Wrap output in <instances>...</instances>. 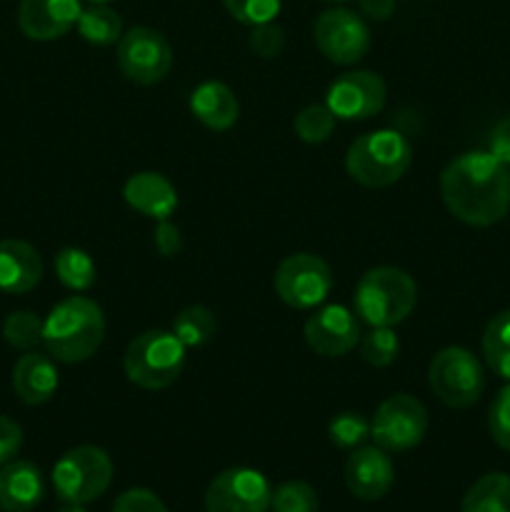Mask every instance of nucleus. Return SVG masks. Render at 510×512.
I'll use <instances>...</instances> for the list:
<instances>
[{
    "label": "nucleus",
    "mask_w": 510,
    "mask_h": 512,
    "mask_svg": "<svg viewBox=\"0 0 510 512\" xmlns=\"http://www.w3.org/2000/svg\"><path fill=\"white\" fill-rule=\"evenodd\" d=\"M440 195L460 223L488 228L510 210V170L488 150H470L445 165Z\"/></svg>",
    "instance_id": "f257e3e1"
},
{
    "label": "nucleus",
    "mask_w": 510,
    "mask_h": 512,
    "mask_svg": "<svg viewBox=\"0 0 510 512\" xmlns=\"http://www.w3.org/2000/svg\"><path fill=\"white\" fill-rule=\"evenodd\" d=\"M105 338V315L95 300L73 295L55 305L43 320V345L60 363H83L93 358Z\"/></svg>",
    "instance_id": "f03ea898"
},
{
    "label": "nucleus",
    "mask_w": 510,
    "mask_h": 512,
    "mask_svg": "<svg viewBox=\"0 0 510 512\" xmlns=\"http://www.w3.org/2000/svg\"><path fill=\"white\" fill-rule=\"evenodd\" d=\"M415 303L418 285L400 268H370L355 285V315H360V320L370 328H395L413 313Z\"/></svg>",
    "instance_id": "7ed1b4c3"
},
{
    "label": "nucleus",
    "mask_w": 510,
    "mask_h": 512,
    "mask_svg": "<svg viewBox=\"0 0 510 512\" xmlns=\"http://www.w3.org/2000/svg\"><path fill=\"white\" fill-rule=\"evenodd\" d=\"M413 148L395 130H373L350 143L345 170L365 188H388L408 173Z\"/></svg>",
    "instance_id": "20e7f679"
},
{
    "label": "nucleus",
    "mask_w": 510,
    "mask_h": 512,
    "mask_svg": "<svg viewBox=\"0 0 510 512\" xmlns=\"http://www.w3.org/2000/svg\"><path fill=\"white\" fill-rule=\"evenodd\" d=\"M125 375L143 390H163L180 378L185 368V345L175 333L148 330L130 340L123 358Z\"/></svg>",
    "instance_id": "39448f33"
},
{
    "label": "nucleus",
    "mask_w": 510,
    "mask_h": 512,
    "mask_svg": "<svg viewBox=\"0 0 510 512\" xmlns=\"http://www.w3.org/2000/svg\"><path fill=\"white\" fill-rule=\"evenodd\" d=\"M113 483V460L98 445H78L60 455L53 468V488L63 503L98 500Z\"/></svg>",
    "instance_id": "423d86ee"
},
{
    "label": "nucleus",
    "mask_w": 510,
    "mask_h": 512,
    "mask_svg": "<svg viewBox=\"0 0 510 512\" xmlns=\"http://www.w3.org/2000/svg\"><path fill=\"white\" fill-rule=\"evenodd\" d=\"M428 385L448 408H470L485 390V373L470 350L450 345L435 353L428 368Z\"/></svg>",
    "instance_id": "0eeeda50"
},
{
    "label": "nucleus",
    "mask_w": 510,
    "mask_h": 512,
    "mask_svg": "<svg viewBox=\"0 0 510 512\" xmlns=\"http://www.w3.org/2000/svg\"><path fill=\"white\" fill-rule=\"evenodd\" d=\"M428 433V410L408 393L390 395L370 420V438L385 453H408Z\"/></svg>",
    "instance_id": "6e6552de"
},
{
    "label": "nucleus",
    "mask_w": 510,
    "mask_h": 512,
    "mask_svg": "<svg viewBox=\"0 0 510 512\" xmlns=\"http://www.w3.org/2000/svg\"><path fill=\"white\" fill-rule=\"evenodd\" d=\"M118 70L135 85H155L173 68V48L153 28L135 25L118 40Z\"/></svg>",
    "instance_id": "1a4fd4ad"
},
{
    "label": "nucleus",
    "mask_w": 510,
    "mask_h": 512,
    "mask_svg": "<svg viewBox=\"0 0 510 512\" xmlns=\"http://www.w3.org/2000/svg\"><path fill=\"white\" fill-rule=\"evenodd\" d=\"M275 293L295 310H310L323 303L333 290V273L328 263L313 253L288 255L275 270Z\"/></svg>",
    "instance_id": "9d476101"
},
{
    "label": "nucleus",
    "mask_w": 510,
    "mask_h": 512,
    "mask_svg": "<svg viewBox=\"0 0 510 512\" xmlns=\"http://www.w3.org/2000/svg\"><path fill=\"white\" fill-rule=\"evenodd\" d=\"M313 38L320 53L335 65H355L370 50V30L360 15L348 8H330L318 15Z\"/></svg>",
    "instance_id": "9b49d317"
},
{
    "label": "nucleus",
    "mask_w": 510,
    "mask_h": 512,
    "mask_svg": "<svg viewBox=\"0 0 510 512\" xmlns=\"http://www.w3.org/2000/svg\"><path fill=\"white\" fill-rule=\"evenodd\" d=\"M273 488L253 468H230L210 480L205 490V512H268Z\"/></svg>",
    "instance_id": "f8f14e48"
},
{
    "label": "nucleus",
    "mask_w": 510,
    "mask_h": 512,
    "mask_svg": "<svg viewBox=\"0 0 510 512\" xmlns=\"http://www.w3.org/2000/svg\"><path fill=\"white\" fill-rule=\"evenodd\" d=\"M385 98H388V88L378 73L353 70L330 83L325 105L340 120H365L383 110Z\"/></svg>",
    "instance_id": "ddd939ff"
},
{
    "label": "nucleus",
    "mask_w": 510,
    "mask_h": 512,
    "mask_svg": "<svg viewBox=\"0 0 510 512\" xmlns=\"http://www.w3.org/2000/svg\"><path fill=\"white\" fill-rule=\"evenodd\" d=\"M305 343L323 358H343L360 343V323L345 305H328L305 320Z\"/></svg>",
    "instance_id": "4468645a"
},
{
    "label": "nucleus",
    "mask_w": 510,
    "mask_h": 512,
    "mask_svg": "<svg viewBox=\"0 0 510 512\" xmlns=\"http://www.w3.org/2000/svg\"><path fill=\"white\" fill-rule=\"evenodd\" d=\"M345 488L353 498L373 503V500L385 498L395 483L393 460L378 445L373 448H355L345 463Z\"/></svg>",
    "instance_id": "2eb2a0df"
},
{
    "label": "nucleus",
    "mask_w": 510,
    "mask_h": 512,
    "mask_svg": "<svg viewBox=\"0 0 510 512\" xmlns=\"http://www.w3.org/2000/svg\"><path fill=\"white\" fill-rule=\"evenodd\" d=\"M80 0H20L18 25L30 40H58L78 25Z\"/></svg>",
    "instance_id": "dca6fc26"
},
{
    "label": "nucleus",
    "mask_w": 510,
    "mask_h": 512,
    "mask_svg": "<svg viewBox=\"0 0 510 512\" xmlns=\"http://www.w3.org/2000/svg\"><path fill=\"white\" fill-rule=\"evenodd\" d=\"M123 198L130 208L153 220H168L178 208L175 185L165 175L150 173V170L135 173L125 180Z\"/></svg>",
    "instance_id": "f3484780"
},
{
    "label": "nucleus",
    "mask_w": 510,
    "mask_h": 512,
    "mask_svg": "<svg viewBox=\"0 0 510 512\" xmlns=\"http://www.w3.org/2000/svg\"><path fill=\"white\" fill-rule=\"evenodd\" d=\"M43 280V258L25 240H0V290L8 295L30 293Z\"/></svg>",
    "instance_id": "a211bd4d"
},
{
    "label": "nucleus",
    "mask_w": 510,
    "mask_h": 512,
    "mask_svg": "<svg viewBox=\"0 0 510 512\" xmlns=\"http://www.w3.org/2000/svg\"><path fill=\"white\" fill-rule=\"evenodd\" d=\"M45 495L43 473L30 460H10L0 465V508L5 512H30Z\"/></svg>",
    "instance_id": "6ab92c4d"
},
{
    "label": "nucleus",
    "mask_w": 510,
    "mask_h": 512,
    "mask_svg": "<svg viewBox=\"0 0 510 512\" xmlns=\"http://www.w3.org/2000/svg\"><path fill=\"white\" fill-rule=\"evenodd\" d=\"M13 390L25 405H43L58 390V368L45 353L28 350L13 368Z\"/></svg>",
    "instance_id": "aec40b11"
},
{
    "label": "nucleus",
    "mask_w": 510,
    "mask_h": 512,
    "mask_svg": "<svg viewBox=\"0 0 510 512\" xmlns=\"http://www.w3.org/2000/svg\"><path fill=\"white\" fill-rule=\"evenodd\" d=\"M190 113L210 130H230L238 123L240 105L233 90L220 80H205L190 93Z\"/></svg>",
    "instance_id": "412c9836"
},
{
    "label": "nucleus",
    "mask_w": 510,
    "mask_h": 512,
    "mask_svg": "<svg viewBox=\"0 0 510 512\" xmlns=\"http://www.w3.org/2000/svg\"><path fill=\"white\" fill-rule=\"evenodd\" d=\"M460 512H510V475L488 473L470 485Z\"/></svg>",
    "instance_id": "4be33fe9"
},
{
    "label": "nucleus",
    "mask_w": 510,
    "mask_h": 512,
    "mask_svg": "<svg viewBox=\"0 0 510 512\" xmlns=\"http://www.w3.org/2000/svg\"><path fill=\"white\" fill-rule=\"evenodd\" d=\"M75 28L83 35V40H88L90 45H100V48L118 43L123 38V20L105 3H93L90 8H85Z\"/></svg>",
    "instance_id": "5701e85b"
},
{
    "label": "nucleus",
    "mask_w": 510,
    "mask_h": 512,
    "mask_svg": "<svg viewBox=\"0 0 510 512\" xmlns=\"http://www.w3.org/2000/svg\"><path fill=\"white\" fill-rule=\"evenodd\" d=\"M483 355L488 368L510 380V310L495 315L483 333Z\"/></svg>",
    "instance_id": "b1692460"
},
{
    "label": "nucleus",
    "mask_w": 510,
    "mask_h": 512,
    "mask_svg": "<svg viewBox=\"0 0 510 512\" xmlns=\"http://www.w3.org/2000/svg\"><path fill=\"white\" fill-rule=\"evenodd\" d=\"M218 330L215 315L210 313L205 305H188L180 310L173 320V333L185 348H200V345L210 343V338Z\"/></svg>",
    "instance_id": "393cba45"
},
{
    "label": "nucleus",
    "mask_w": 510,
    "mask_h": 512,
    "mask_svg": "<svg viewBox=\"0 0 510 512\" xmlns=\"http://www.w3.org/2000/svg\"><path fill=\"white\" fill-rule=\"evenodd\" d=\"M55 273H58V280L65 288L83 293V290L93 288L98 270H95L93 258L85 250L63 248L55 255Z\"/></svg>",
    "instance_id": "a878e982"
},
{
    "label": "nucleus",
    "mask_w": 510,
    "mask_h": 512,
    "mask_svg": "<svg viewBox=\"0 0 510 512\" xmlns=\"http://www.w3.org/2000/svg\"><path fill=\"white\" fill-rule=\"evenodd\" d=\"M3 338L10 348L28 353L35 345L43 343V320L33 310H15L5 318Z\"/></svg>",
    "instance_id": "bb28decb"
},
{
    "label": "nucleus",
    "mask_w": 510,
    "mask_h": 512,
    "mask_svg": "<svg viewBox=\"0 0 510 512\" xmlns=\"http://www.w3.org/2000/svg\"><path fill=\"white\" fill-rule=\"evenodd\" d=\"M295 135H298L303 143L318 145L333 135L335 130V115L328 105H308V108L300 110L295 115Z\"/></svg>",
    "instance_id": "cd10ccee"
},
{
    "label": "nucleus",
    "mask_w": 510,
    "mask_h": 512,
    "mask_svg": "<svg viewBox=\"0 0 510 512\" xmlns=\"http://www.w3.org/2000/svg\"><path fill=\"white\" fill-rule=\"evenodd\" d=\"M318 493L303 480H288L273 490L270 510L273 512H318Z\"/></svg>",
    "instance_id": "c85d7f7f"
},
{
    "label": "nucleus",
    "mask_w": 510,
    "mask_h": 512,
    "mask_svg": "<svg viewBox=\"0 0 510 512\" xmlns=\"http://www.w3.org/2000/svg\"><path fill=\"white\" fill-rule=\"evenodd\" d=\"M400 353V340L393 328H373L360 338V358L373 368H388Z\"/></svg>",
    "instance_id": "c756f323"
},
{
    "label": "nucleus",
    "mask_w": 510,
    "mask_h": 512,
    "mask_svg": "<svg viewBox=\"0 0 510 512\" xmlns=\"http://www.w3.org/2000/svg\"><path fill=\"white\" fill-rule=\"evenodd\" d=\"M328 438L335 448L355 450L370 438V420L358 413H340L328 423Z\"/></svg>",
    "instance_id": "7c9ffc66"
},
{
    "label": "nucleus",
    "mask_w": 510,
    "mask_h": 512,
    "mask_svg": "<svg viewBox=\"0 0 510 512\" xmlns=\"http://www.w3.org/2000/svg\"><path fill=\"white\" fill-rule=\"evenodd\" d=\"M223 5L238 23L250 28L273 23L275 15L280 13V0H223Z\"/></svg>",
    "instance_id": "2f4dec72"
},
{
    "label": "nucleus",
    "mask_w": 510,
    "mask_h": 512,
    "mask_svg": "<svg viewBox=\"0 0 510 512\" xmlns=\"http://www.w3.org/2000/svg\"><path fill=\"white\" fill-rule=\"evenodd\" d=\"M488 430L495 443L510 453V385H505L490 403Z\"/></svg>",
    "instance_id": "473e14b6"
},
{
    "label": "nucleus",
    "mask_w": 510,
    "mask_h": 512,
    "mask_svg": "<svg viewBox=\"0 0 510 512\" xmlns=\"http://www.w3.org/2000/svg\"><path fill=\"white\" fill-rule=\"evenodd\" d=\"M248 45H250V50L258 55V58H265V60L278 58L285 48L283 28L275 23L255 25L253 33H250V38H248Z\"/></svg>",
    "instance_id": "72a5a7b5"
},
{
    "label": "nucleus",
    "mask_w": 510,
    "mask_h": 512,
    "mask_svg": "<svg viewBox=\"0 0 510 512\" xmlns=\"http://www.w3.org/2000/svg\"><path fill=\"white\" fill-rule=\"evenodd\" d=\"M110 512H168V508H165L163 500L155 493H150V490L133 488L125 490V493L115 500Z\"/></svg>",
    "instance_id": "f704fd0d"
},
{
    "label": "nucleus",
    "mask_w": 510,
    "mask_h": 512,
    "mask_svg": "<svg viewBox=\"0 0 510 512\" xmlns=\"http://www.w3.org/2000/svg\"><path fill=\"white\" fill-rule=\"evenodd\" d=\"M20 448H23V430H20V425L0 415V465L15 460Z\"/></svg>",
    "instance_id": "c9c22d12"
},
{
    "label": "nucleus",
    "mask_w": 510,
    "mask_h": 512,
    "mask_svg": "<svg viewBox=\"0 0 510 512\" xmlns=\"http://www.w3.org/2000/svg\"><path fill=\"white\" fill-rule=\"evenodd\" d=\"M153 243L163 258H173L183 250V238H180L178 225H173L170 220H158L153 230Z\"/></svg>",
    "instance_id": "e433bc0d"
},
{
    "label": "nucleus",
    "mask_w": 510,
    "mask_h": 512,
    "mask_svg": "<svg viewBox=\"0 0 510 512\" xmlns=\"http://www.w3.org/2000/svg\"><path fill=\"white\" fill-rule=\"evenodd\" d=\"M488 153L510 168V115L508 118L498 120V123H495V128L490 130Z\"/></svg>",
    "instance_id": "4c0bfd02"
},
{
    "label": "nucleus",
    "mask_w": 510,
    "mask_h": 512,
    "mask_svg": "<svg viewBox=\"0 0 510 512\" xmlns=\"http://www.w3.org/2000/svg\"><path fill=\"white\" fill-rule=\"evenodd\" d=\"M358 3H360V10H363V15H368V18L375 20V23L388 20L395 10V0H358Z\"/></svg>",
    "instance_id": "58836bf2"
},
{
    "label": "nucleus",
    "mask_w": 510,
    "mask_h": 512,
    "mask_svg": "<svg viewBox=\"0 0 510 512\" xmlns=\"http://www.w3.org/2000/svg\"><path fill=\"white\" fill-rule=\"evenodd\" d=\"M55 512H88L83 508V505H75V503H65V505H60L58 510Z\"/></svg>",
    "instance_id": "ea45409f"
},
{
    "label": "nucleus",
    "mask_w": 510,
    "mask_h": 512,
    "mask_svg": "<svg viewBox=\"0 0 510 512\" xmlns=\"http://www.w3.org/2000/svg\"><path fill=\"white\" fill-rule=\"evenodd\" d=\"M90 3H108V0H90Z\"/></svg>",
    "instance_id": "a19ab883"
},
{
    "label": "nucleus",
    "mask_w": 510,
    "mask_h": 512,
    "mask_svg": "<svg viewBox=\"0 0 510 512\" xmlns=\"http://www.w3.org/2000/svg\"><path fill=\"white\" fill-rule=\"evenodd\" d=\"M328 3H345V0H328Z\"/></svg>",
    "instance_id": "79ce46f5"
},
{
    "label": "nucleus",
    "mask_w": 510,
    "mask_h": 512,
    "mask_svg": "<svg viewBox=\"0 0 510 512\" xmlns=\"http://www.w3.org/2000/svg\"><path fill=\"white\" fill-rule=\"evenodd\" d=\"M0 510H3V508H0Z\"/></svg>",
    "instance_id": "37998d69"
}]
</instances>
